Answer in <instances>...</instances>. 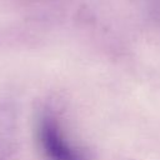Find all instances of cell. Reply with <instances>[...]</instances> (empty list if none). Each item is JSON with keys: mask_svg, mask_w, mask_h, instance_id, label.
Returning <instances> with one entry per match:
<instances>
[{"mask_svg": "<svg viewBox=\"0 0 160 160\" xmlns=\"http://www.w3.org/2000/svg\"><path fill=\"white\" fill-rule=\"evenodd\" d=\"M36 132L40 148L49 160H85L84 152L66 139L52 115L40 118Z\"/></svg>", "mask_w": 160, "mask_h": 160, "instance_id": "6da1fadb", "label": "cell"}]
</instances>
